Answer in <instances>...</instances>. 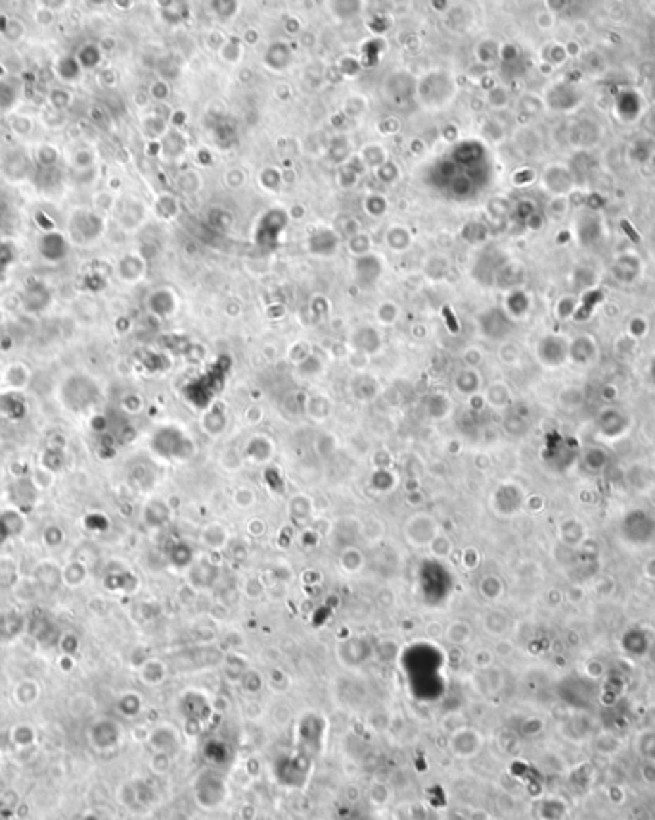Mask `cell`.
<instances>
[{"label": "cell", "mask_w": 655, "mask_h": 820, "mask_svg": "<svg viewBox=\"0 0 655 820\" xmlns=\"http://www.w3.org/2000/svg\"><path fill=\"white\" fill-rule=\"evenodd\" d=\"M196 795L204 809H215L226 797L225 780L213 771H204L196 782Z\"/></svg>", "instance_id": "6da1fadb"}, {"label": "cell", "mask_w": 655, "mask_h": 820, "mask_svg": "<svg viewBox=\"0 0 655 820\" xmlns=\"http://www.w3.org/2000/svg\"><path fill=\"white\" fill-rule=\"evenodd\" d=\"M100 225H102V223H100V219H96L94 215H90V213H79V215H75L73 220H71V236H73L77 242L92 240L100 234V230H102V226Z\"/></svg>", "instance_id": "7a4b0ae2"}, {"label": "cell", "mask_w": 655, "mask_h": 820, "mask_svg": "<svg viewBox=\"0 0 655 820\" xmlns=\"http://www.w3.org/2000/svg\"><path fill=\"white\" fill-rule=\"evenodd\" d=\"M39 249H41V255L46 261H60L68 253V242H66L62 234L48 232L39 242Z\"/></svg>", "instance_id": "3957f363"}, {"label": "cell", "mask_w": 655, "mask_h": 820, "mask_svg": "<svg viewBox=\"0 0 655 820\" xmlns=\"http://www.w3.org/2000/svg\"><path fill=\"white\" fill-rule=\"evenodd\" d=\"M567 809L566 803L560 800H546L540 805V819L542 820H563Z\"/></svg>", "instance_id": "277c9868"}, {"label": "cell", "mask_w": 655, "mask_h": 820, "mask_svg": "<svg viewBox=\"0 0 655 820\" xmlns=\"http://www.w3.org/2000/svg\"><path fill=\"white\" fill-rule=\"evenodd\" d=\"M58 73L63 79H68V81L77 79L79 77V62H77L75 58H63L62 62L58 63Z\"/></svg>", "instance_id": "5b68a950"}, {"label": "cell", "mask_w": 655, "mask_h": 820, "mask_svg": "<svg viewBox=\"0 0 655 820\" xmlns=\"http://www.w3.org/2000/svg\"><path fill=\"white\" fill-rule=\"evenodd\" d=\"M77 62L85 68H94L96 63L100 62V52L94 46H85L77 56Z\"/></svg>", "instance_id": "8992f818"}, {"label": "cell", "mask_w": 655, "mask_h": 820, "mask_svg": "<svg viewBox=\"0 0 655 820\" xmlns=\"http://www.w3.org/2000/svg\"><path fill=\"white\" fill-rule=\"evenodd\" d=\"M14 261V253L8 246H0V274L6 273V268L10 267V263Z\"/></svg>", "instance_id": "52a82bcc"}, {"label": "cell", "mask_w": 655, "mask_h": 820, "mask_svg": "<svg viewBox=\"0 0 655 820\" xmlns=\"http://www.w3.org/2000/svg\"><path fill=\"white\" fill-rule=\"evenodd\" d=\"M640 774H642V778L646 780L648 784H655V763H651V761H646V765L640 769Z\"/></svg>", "instance_id": "ba28073f"}]
</instances>
